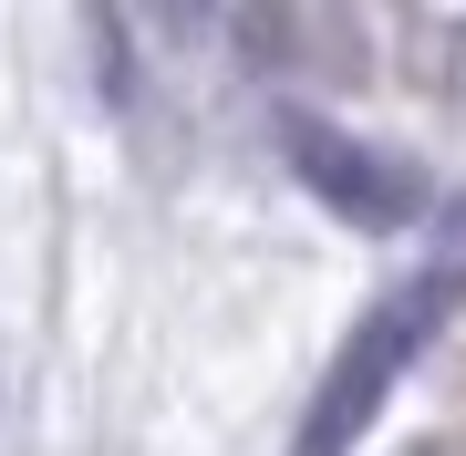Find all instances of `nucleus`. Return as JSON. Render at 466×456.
Segmentation results:
<instances>
[{
	"instance_id": "obj_1",
	"label": "nucleus",
	"mask_w": 466,
	"mask_h": 456,
	"mask_svg": "<svg viewBox=\"0 0 466 456\" xmlns=\"http://www.w3.org/2000/svg\"><path fill=\"white\" fill-rule=\"evenodd\" d=\"M456 249H446V270H415L394 290L383 311H363V332L342 342V363L321 373V394H311V425H300V446L290 456H352L363 446V425L383 415V394L404 384V363L425 353V332L456 311V290H466V208H456Z\"/></svg>"
},
{
	"instance_id": "obj_2",
	"label": "nucleus",
	"mask_w": 466,
	"mask_h": 456,
	"mask_svg": "<svg viewBox=\"0 0 466 456\" xmlns=\"http://www.w3.org/2000/svg\"><path fill=\"white\" fill-rule=\"evenodd\" d=\"M290 156H300V187H311L321 208H342L352 228H404L425 208V177L404 167V156L352 146V136H332V125H290Z\"/></svg>"
}]
</instances>
